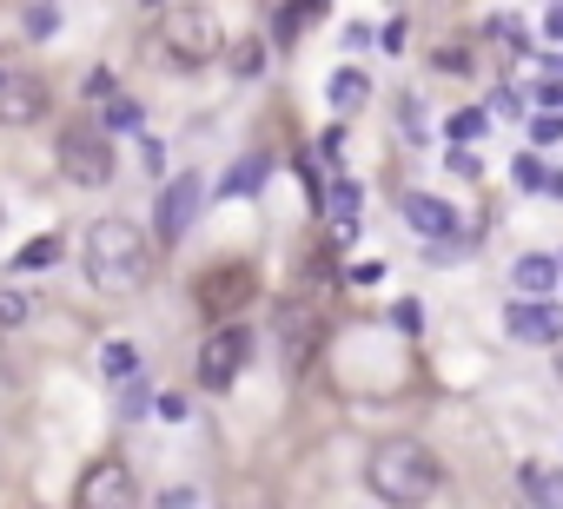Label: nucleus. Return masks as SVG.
Listing matches in <instances>:
<instances>
[{"label":"nucleus","mask_w":563,"mask_h":509,"mask_svg":"<svg viewBox=\"0 0 563 509\" xmlns=\"http://www.w3.org/2000/svg\"><path fill=\"white\" fill-rule=\"evenodd\" d=\"M79 272L100 298H133L152 278V245L139 238L133 219H94L87 245H79Z\"/></svg>","instance_id":"f257e3e1"},{"label":"nucleus","mask_w":563,"mask_h":509,"mask_svg":"<svg viewBox=\"0 0 563 509\" xmlns=\"http://www.w3.org/2000/svg\"><path fill=\"white\" fill-rule=\"evenodd\" d=\"M365 489L378 502H397V509H412V502H431L444 489V457L425 444V437H384L371 444L365 457Z\"/></svg>","instance_id":"f03ea898"},{"label":"nucleus","mask_w":563,"mask_h":509,"mask_svg":"<svg viewBox=\"0 0 563 509\" xmlns=\"http://www.w3.org/2000/svg\"><path fill=\"white\" fill-rule=\"evenodd\" d=\"M152 53L167 60L173 73H193V66H212L225 53V27L206 0H173L159 8V27H152Z\"/></svg>","instance_id":"7ed1b4c3"},{"label":"nucleus","mask_w":563,"mask_h":509,"mask_svg":"<svg viewBox=\"0 0 563 509\" xmlns=\"http://www.w3.org/2000/svg\"><path fill=\"white\" fill-rule=\"evenodd\" d=\"M259 298V265L253 259H219L193 278V311L225 324V318H246V305Z\"/></svg>","instance_id":"20e7f679"},{"label":"nucleus","mask_w":563,"mask_h":509,"mask_svg":"<svg viewBox=\"0 0 563 509\" xmlns=\"http://www.w3.org/2000/svg\"><path fill=\"white\" fill-rule=\"evenodd\" d=\"M53 159H60V179L66 186H87V193L113 186V173H120V152H113V139L100 126H66L60 146H53Z\"/></svg>","instance_id":"39448f33"},{"label":"nucleus","mask_w":563,"mask_h":509,"mask_svg":"<svg viewBox=\"0 0 563 509\" xmlns=\"http://www.w3.org/2000/svg\"><path fill=\"white\" fill-rule=\"evenodd\" d=\"M246 364H253V331L238 324V318L212 324L206 345H199V384H206V390H232Z\"/></svg>","instance_id":"423d86ee"},{"label":"nucleus","mask_w":563,"mask_h":509,"mask_svg":"<svg viewBox=\"0 0 563 509\" xmlns=\"http://www.w3.org/2000/svg\"><path fill=\"white\" fill-rule=\"evenodd\" d=\"M272 345H279V364L292 371V377H305L311 364H318V345H326V318H318L311 305H279V318H272Z\"/></svg>","instance_id":"0eeeda50"},{"label":"nucleus","mask_w":563,"mask_h":509,"mask_svg":"<svg viewBox=\"0 0 563 509\" xmlns=\"http://www.w3.org/2000/svg\"><path fill=\"white\" fill-rule=\"evenodd\" d=\"M73 502H79V509H133V502H139V476H133L120 457H94L87 476L73 483Z\"/></svg>","instance_id":"6e6552de"},{"label":"nucleus","mask_w":563,"mask_h":509,"mask_svg":"<svg viewBox=\"0 0 563 509\" xmlns=\"http://www.w3.org/2000/svg\"><path fill=\"white\" fill-rule=\"evenodd\" d=\"M199 206H206V179L199 173H173L167 193H159V212H152V238L159 245H180L186 225L199 219Z\"/></svg>","instance_id":"1a4fd4ad"},{"label":"nucleus","mask_w":563,"mask_h":509,"mask_svg":"<svg viewBox=\"0 0 563 509\" xmlns=\"http://www.w3.org/2000/svg\"><path fill=\"white\" fill-rule=\"evenodd\" d=\"M504 331H511V345H563V305H550V291L543 298L524 291L504 311Z\"/></svg>","instance_id":"9d476101"},{"label":"nucleus","mask_w":563,"mask_h":509,"mask_svg":"<svg viewBox=\"0 0 563 509\" xmlns=\"http://www.w3.org/2000/svg\"><path fill=\"white\" fill-rule=\"evenodd\" d=\"M34 120H47V87L27 73L0 79V126H34Z\"/></svg>","instance_id":"9b49d317"},{"label":"nucleus","mask_w":563,"mask_h":509,"mask_svg":"<svg viewBox=\"0 0 563 509\" xmlns=\"http://www.w3.org/2000/svg\"><path fill=\"white\" fill-rule=\"evenodd\" d=\"M405 219L425 232V238H457V212L431 193H405Z\"/></svg>","instance_id":"f8f14e48"},{"label":"nucleus","mask_w":563,"mask_h":509,"mask_svg":"<svg viewBox=\"0 0 563 509\" xmlns=\"http://www.w3.org/2000/svg\"><path fill=\"white\" fill-rule=\"evenodd\" d=\"M511 278H517V291L543 298V291H556V278H563V259H550V251H524V259L511 265Z\"/></svg>","instance_id":"ddd939ff"},{"label":"nucleus","mask_w":563,"mask_h":509,"mask_svg":"<svg viewBox=\"0 0 563 509\" xmlns=\"http://www.w3.org/2000/svg\"><path fill=\"white\" fill-rule=\"evenodd\" d=\"M326 100H332V107H339V113H358V107H365V100H371V79H365V73H358V66H339V73H332V79H326Z\"/></svg>","instance_id":"4468645a"},{"label":"nucleus","mask_w":563,"mask_h":509,"mask_svg":"<svg viewBox=\"0 0 563 509\" xmlns=\"http://www.w3.org/2000/svg\"><path fill=\"white\" fill-rule=\"evenodd\" d=\"M60 251H66V238H60V232H40V238H27V245L14 251V272H21V278H34V272L60 265Z\"/></svg>","instance_id":"2eb2a0df"},{"label":"nucleus","mask_w":563,"mask_h":509,"mask_svg":"<svg viewBox=\"0 0 563 509\" xmlns=\"http://www.w3.org/2000/svg\"><path fill=\"white\" fill-rule=\"evenodd\" d=\"M100 371H107V384L139 377V345H133V337H107V345H100Z\"/></svg>","instance_id":"dca6fc26"},{"label":"nucleus","mask_w":563,"mask_h":509,"mask_svg":"<svg viewBox=\"0 0 563 509\" xmlns=\"http://www.w3.org/2000/svg\"><path fill=\"white\" fill-rule=\"evenodd\" d=\"M517 489H524L530 502H563V476L543 470V463H524V470H517Z\"/></svg>","instance_id":"f3484780"},{"label":"nucleus","mask_w":563,"mask_h":509,"mask_svg":"<svg viewBox=\"0 0 563 509\" xmlns=\"http://www.w3.org/2000/svg\"><path fill=\"white\" fill-rule=\"evenodd\" d=\"M225 66L238 79H259L266 73V40H225Z\"/></svg>","instance_id":"a211bd4d"},{"label":"nucleus","mask_w":563,"mask_h":509,"mask_svg":"<svg viewBox=\"0 0 563 509\" xmlns=\"http://www.w3.org/2000/svg\"><path fill=\"white\" fill-rule=\"evenodd\" d=\"M332 219H339V238L352 245L358 238V186H345V179L332 186Z\"/></svg>","instance_id":"6ab92c4d"},{"label":"nucleus","mask_w":563,"mask_h":509,"mask_svg":"<svg viewBox=\"0 0 563 509\" xmlns=\"http://www.w3.org/2000/svg\"><path fill=\"white\" fill-rule=\"evenodd\" d=\"M139 100L133 94H107V133H139Z\"/></svg>","instance_id":"aec40b11"},{"label":"nucleus","mask_w":563,"mask_h":509,"mask_svg":"<svg viewBox=\"0 0 563 509\" xmlns=\"http://www.w3.org/2000/svg\"><path fill=\"white\" fill-rule=\"evenodd\" d=\"M27 318H34V298H27V291H14V285H8V291H0V331H21V324H27Z\"/></svg>","instance_id":"412c9836"},{"label":"nucleus","mask_w":563,"mask_h":509,"mask_svg":"<svg viewBox=\"0 0 563 509\" xmlns=\"http://www.w3.org/2000/svg\"><path fill=\"white\" fill-rule=\"evenodd\" d=\"M391 324L405 331V337H418V331H425V305H418V298H397V305H391Z\"/></svg>","instance_id":"4be33fe9"},{"label":"nucleus","mask_w":563,"mask_h":509,"mask_svg":"<svg viewBox=\"0 0 563 509\" xmlns=\"http://www.w3.org/2000/svg\"><path fill=\"white\" fill-rule=\"evenodd\" d=\"M397 133H405V139H425V100H397Z\"/></svg>","instance_id":"5701e85b"},{"label":"nucleus","mask_w":563,"mask_h":509,"mask_svg":"<svg viewBox=\"0 0 563 509\" xmlns=\"http://www.w3.org/2000/svg\"><path fill=\"white\" fill-rule=\"evenodd\" d=\"M266 179V159H253V165H232V173H225V193H253Z\"/></svg>","instance_id":"b1692460"},{"label":"nucleus","mask_w":563,"mask_h":509,"mask_svg":"<svg viewBox=\"0 0 563 509\" xmlns=\"http://www.w3.org/2000/svg\"><path fill=\"white\" fill-rule=\"evenodd\" d=\"M530 139H537V146H556V139H563V113H550V107H543V113L530 120Z\"/></svg>","instance_id":"393cba45"},{"label":"nucleus","mask_w":563,"mask_h":509,"mask_svg":"<svg viewBox=\"0 0 563 509\" xmlns=\"http://www.w3.org/2000/svg\"><path fill=\"white\" fill-rule=\"evenodd\" d=\"M485 133V113H451V146H470Z\"/></svg>","instance_id":"a878e982"},{"label":"nucleus","mask_w":563,"mask_h":509,"mask_svg":"<svg viewBox=\"0 0 563 509\" xmlns=\"http://www.w3.org/2000/svg\"><path fill=\"white\" fill-rule=\"evenodd\" d=\"M139 410H146V377H139V384L126 377V384H120V417H139Z\"/></svg>","instance_id":"bb28decb"},{"label":"nucleus","mask_w":563,"mask_h":509,"mask_svg":"<svg viewBox=\"0 0 563 509\" xmlns=\"http://www.w3.org/2000/svg\"><path fill=\"white\" fill-rule=\"evenodd\" d=\"M517 186H530V193H543V186H550V173H543V165H537V159H517Z\"/></svg>","instance_id":"cd10ccee"},{"label":"nucleus","mask_w":563,"mask_h":509,"mask_svg":"<svg viewBox=\"0 0 563 509\" xmlns=\"http://www.w3.org/2000/svg\"><path fill=\"white\" fill-rule=\"evenodd\" d=\"M139 165H146V173H167V146H159V139H139Z\"/></svg>","instance_id":"c85d7f7f"},{"label":"nucleus","mask_w":563,"mask_h":509,"mask_svg":"<svg viewBox=\"0 0 563 509\" xmlns=\"http://www.w3.org/2000/svg\"><path fill=\"white\" fill-rule=\"evenodd\" d=\"M27 34L47 40V34H53V8H27Z\"/></svg>","instance_id":"c756f323"},{"label":"nucleus","mask_w":563,"mask_h":509,"mask_svg":"<svg viewBox=\"0 0 563 509\" xmlns=\"http://www.w3.org/2000/svg\"><path fill=\"white\" fill-rule=\"evenodd\" d=\"M438 73H470V53H457V47H438Z\"/></svg>","instance_id":"7c9ffc66"},{"label":"nucleus","mask_w":563,"mask_h":509,"mask_svg":"<svg viewBox=\"0 0 563 509\" xmlns=\"http://www.w3.org/2000/svg\"><path fill=\"white\" fill-rule=\"evenodd\" d=\"M378 40H384L391 53H405V21H384V27H378Z\"/></svg>","instance_id":"2f4dec72"},{"label":"nucleus","mask_w":563,"mask_h":509,"mask_svg":"<svg viewBox=\"0 0 563 509\" xmlns=\"http://www.w3.org/2000/svg\"><path fill=\"white\" fill-rule=\"evenodd\" d=\"M537 100H543L550 113H563V79H550V87H537Z\"/></svg>","instance_id":"473e14b6"},{"label":"nucleus","mask_w":563,"mask_h":509,"mask_svg":"<svg viewBox=\"0 0 563 509\" xmlns=\"http://www.w3.org/2000/svg\"><path fill=\"white\" fill-rule=\"evenodd\" d=\"M543 34H550V40H563V0H556V8H550V21H543Z\"/></svg>","instance_id":"72a5a7b5"},{"label":"nucleus","mask_w":563,"mask_h":509,"mask_svg":"<svg viewBox=\"0 0 563 509\" xmlns=\"http://www.w3.org/2000/svg\"><path fill=\"white\" fill-rule=\"evenodd\" d=\"M146 8H173V0H146Z\"/></svg>","instance_id":"f704fd0d"},{"label":"nucleus","mask_w":563,"mask_h":509,"mask_svg":"<svg viewBox=\"0 0 563 509\" xmlns=\"http://www.w3.org/2000/svg\"><path fill=\"white\" fill-rule=\"evenodd\" d=\"M318 8H326V0H318Z\"/></svg>","instance_id":"c9c22d12"}]
</instances>
